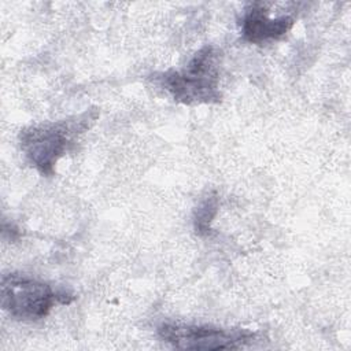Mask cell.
<instances>
[{"label":"cell","instance_id":"cell-1","mask_svg":"<svg viewBox=\"0 0 351 351\" xmlns=\"http://www.w3.org/2000/svg\"><path fill=\"white\" fill-rule=\"evenodd\" d=\"M97 118L99 110L92 107L78 115L23 128L18 141L26 162L41 176H53L58 160L73 149Z\"/></svg>","mask_w":351,"mask_h":351},{"label":"cell","instance_id":"cell-2","mask_svg":"<svg viewBox=\"0 0 351 351\" xmlns=\"http://www.w3.org/2000/svg\"><path fill=\"white\" fill-rule=\"evenodd\" d=\"M221 62V48L206 44L195 52L184 69L156 73L154 81L178 103L186 106L217 104L222 100Z\"/></svg>","mask_w":351,"mask_h":351},{"label":"cell","instance_id":"cell-3","mask_svg":"<svg viewBox=\"0 0 351 351\" xmlns=\"http://www.w3.org/2000/svg\"><path fill=\"white\" fill-rule=\"evenodd\" d=\"M1 307L14 319L33 322L45 318L56 303L69 304L74 296L22 273H7L0 285Z\"/></svg>","mask_w":351,"mask_h":351},{"label":"cell","instance_id":"cell-4","mask_svg":"<svg viewBox=\"0 0 351 351\" xmlns=\"http://www.w3.org/2000/svg\"><path fill=\"white\" fill-rule=\"evenodd\" d=\"M162 341L178 350H239L258 340V333L244 328H221L181 322L158 326Z\"/></svg>","mask_w":351,"mask_h":351},{"label":"cell","instance_id":"cell-5","mask_svg":"<svg viewBox=\"0 0 351 351\" xmlns=\"http://www.w3.org/2000/svg\"><path fill=\"white\" fill-rule=\"evenodd\" d=\"M295 23L292 15H280L271 18L263 3L250 4L243 14L240 32L245 41L251 44H262L284 37Z\"/></svg>","mask_w":351,"mask_h":351},{"label":"cell","instance_id":"cell-6","mask_svg":"<svg viewBox=\"0 0 351 351\" xmlns=\"http://www.w3.org/2000/svg\"><path fill=\"white\" fill-rule=\"evenodd\" d=\"M219 206V197L215 192H210L197 204L193 213V228L199 236H207L211 230L210 225L217 215Z\"/></svg>","mask_w":351,"mask_h":351}]
</instances>
